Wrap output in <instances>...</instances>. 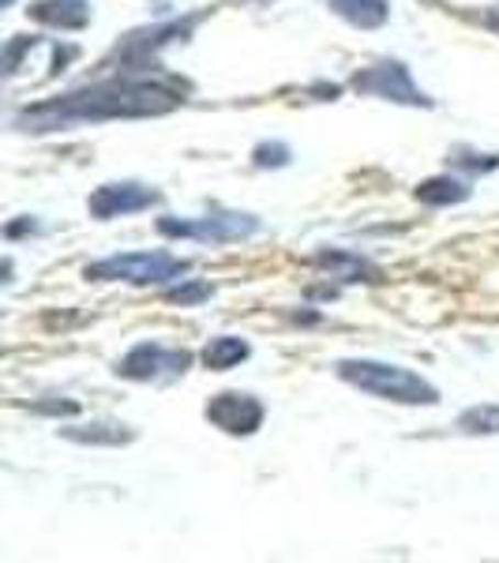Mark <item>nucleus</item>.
<instances>
[{"mask_svg":"<svg viewBox=\"0 0 499 563\" xmlns=\"http://www.w3.org/2000/svg\"><path fill=\"white\" fill-rule=\"evenodd\" d=\"M185 98L154 84H98L90 90L23 109L15 117L20 132H60L68 124H98V121H132V117H162L177 109Z\"/></svg>","mask_w":499,"mask_h":563,"instance_id":"f257e3e1","label":"nucleus"},{"mask_svg":"<svg viewBox=\"0 0 499 563\" xmlns=\"http://www.w3.org/2000/svg\"><path fill=\"white\" fill-rule=\"evenodd\" d=\"M339 376L346 384L361 387L365 395L387 398V402L402 406H435L440 402V390L429 379H421L410 368L384 365V361H339Z\"/></svg>","mask_w":499,"mask_h":563,"instance_id":"f03ea898","label":"nucleus"},{"mask_svg":"<svg viewBox=\"0 0 499 563\" xmlns=\"http://www.w3.org/2000/svg\"><path fill=\"white\" fill-rule=\"evenodd\" d=\"M90 282H135V286H158V282L188 275V263L174 260L166 252H124L106 256L84 271Z\"/></svg>","mask_w":499,"mask_h":563,"instance_id":"7ed1b4c3","label":"nucleus"},{"mask_svg":"<svg viewBox=\"0 0 499 563\" xmlns=\"http://www.w3.org/2000/svg\"><path fill=\"white\" fill-rule=\"evenodd\" d=\"M162 238H188V241H244L259 233V218L252 214H207V218H158Z\"/></svg>","mask_w":499,"mask_h":563,"instance_id":"20e7f679","label":"nucleus"},{"mask_svg":"<svg viewBox=\"0 0 499 563\" xmlns=\"http://www.w3.org/2000/svg\"><path fill=\"white\" fill-rule=\"evenodd\" d=\"M353 90L372 98H387V102H402V106H432V98L424 90H417L410 68L398 65V60H384V65L357 71L353 76Z\"/></svg>","mask_w":499,"mask_h":563,"instance_id":"39448f33","label":"nucleus"},{"mask_svg":"<svg viewBox=\"0 0 499 563\" xmlns=\"http://www.w3.org/2000/svg\"><path fill=\"white\" fill-rule=\"evenodd\" d=\"M188 365H192V353L166 350V346H158V342H140V346L129 350L121 357V365H117V376L140 379V384H147V379L180 376V372H185Z\"/></svg>","mask_w":499,"mask_h":563,"instance_id":"423d86ee","label":"nucleus"},{"mask_svg":"<svg viewBox=\"0 0 499 563\" xmlns=\"http://www.w3.org/2000/svg\"><path fill=\"white\" fill-rule=\"evenodd\" d=\"M203 413L214 429H222L230 435H252L263 424V406L252 395H241V390H222V395H214Z\"/></svg>","mask_w":499,"mask_h":563,"instance_id":"0eeeda50","label":"nucleus"},{"mask_svg":"<svg viewBox=\"0 0 499 563\" xmlns=\"http://www.w3.org/2000/svg\"><path fill=\"white\" fill-rule=\"evenodd\" d=\"M151 203H158V192L147 185H135V180H121V185H102L90 196V214L95 218H121V214H135L147 211Z\"/></svg>","mask_w":499,"mask_h":563,"instance_id":"6e6552de","label":"nucleus"},{"mask_svg":"<svg viewBox=\"0 0 499 563\" xmlns=\"http://www.w3.org/2000/svg\"><path fill=\"white\" fill-rule=\"evenodd\" d=\"M31 20L60 26V31H84L90 23V4L87 0H38L31 4Z\"/></svg>","mask_w":499,"mask_h":563,"instance_id":"1a4fd4ad","label":"nucleus"},{"mask_svg":"<svg viewBox=\"0 0 499 563\" xmlns=\"http://www.w3.org/2000/svg\"><path fill=\"white\" fill-rule=\"evenodd\" d=\"M326 4H331L334 15H342V20L361 26V31H376V26H384L387 15H391L387 0H326Z\"/></svg>","mask_w":499,"mask_h":563,"instance_id":"9d476101","label":"nucleus"},{"mask_svg":"<svg viewBox=\"0 0 499 563\" xmlns=\"http://www.w3.org/2000/svg\"><path fill=\"white\" fill-rule=\"evenodd\" d=\"M248 342L244 339H233V334H218V339H211L203 346V365L211 372H230L237 368L241 361H248Z\"/></svg>","mask_w":499,"mask_h":563,"instance_id":"9b49d317","label":"nucleus"},{"mask_svg":"<svg viewBox=\"0 0 499 563\" xmlns=\"http://www.w3.org/2000/svg\"><path fill=\"white\" fill-rule=\"evenodd\" d=\"M417 199L424 207H455L469 199V185L455 177H429L424 185H417Z\"/></svg>","mask_w":499,"mask_h":563,"instance_id":"f8f14e48","label":"nucleus"},{"mask_svg":"<svg viewBox=\"0 0 499 563\" xmlns=\"http://www.w3.org/2000/svg\"><path fill=\"white\" fill-rule=\"evenodd\" d=\"M65 440H76V443H109V448H117V443H129L135 440L132 429H124V424H87V429H60Z\"/></svg>","mask_w":499,"mask_h":563,"instance_id":"ddd939ff","label":"nucleus"},{"mask_svg":"<svg viewBox=\"0 0 499 563\" xmlns=\"http://www.w3.org/2000/svg\"><path fill=\"white\" fill-rule=\"evenodd\" d=\"M458 429L469 435H496L499 432V406H492V402L469 406V410L458 417Z\"/></svg>","mask_w":499,"mask_h":563,"instance_id":"4468645a","label":"nucleus"},{"mask_svg":"<svg viewBox=\"0 0 499 563\" xmlns=\"http://www.w3.org/2000/svg\"><path fill=\"white\" fill-rule=\"evenodd\" d=\"M320 263H323V267H334L346 282H361V275H376L368 263L353 260V256H346V252H323Z\"/></svg>","mask_w":499,"mask_h":563,"instance_id":"2eb2a0df","label":"nucleus"},{"mask_svg":"<svg viewBox=\"0 0 499 563\" xmlns=\"http://www.w3.org/2000/svg\"><path fill=\"white\" fill-rule=\"evenodd\" d=\"M207 297H211V286H207V282H188V286L169 289V301L174 305H199V301H207Z\"/></svg>","mask_w":499,"mask_h":563,"instance_id":"dca6fc26","label":"nucleus"},{"mask_svg":"<svg viewBox=\"0 0 499 563\" xmlns=\"http://www.w3.org/2000/svg\"><path fill=\"white\" fill-rule=\"evenodd\" d=\"M289 162V147L286 143H259L256 147V166H286Z\"/></svg>","mask_w":499,"mask_h":563,"instance_id":"f3484780","label":"nucleus"},{"mask_svg":"<svg viewBox=\"0 0 499 563\" xmlns=\"http://www.w3.org/2000/svg\"><path fill=\"white\" fill-rule=\"evenodd\" d=\"M492 20H496V23H499V8H496V12H492Z\"/></svg>","mask_w":499,"mask_h":563,"instance_id":"a211bd4d","label":"nucleus"},{"mask_svg":"<svg viewBox=\"0 0 499 563\" xmlns=\"http://www.w3.org/2000/svg\"><path fill=\"white\" fill-rule=\"evenodd\" d=\"M4 4H12V0H4Z\"/></svg>","mask_w":499,"mask_h":563,"instance_id":"6ab92c4d","label":"nucleus"}]
</instances>
